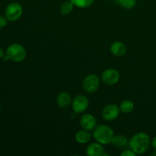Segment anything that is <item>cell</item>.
<instances>
[{
	"mask_svg": "<svg viewBox=\"0 0 156 156\" xmlns=\"http://www.w3.org/2000/svg\"><path fill=\"white\" fill-rule=\"evenodd\" d=\"M151 144L150 137L144 132H139L131 137L129 141V148L136 154H143L149 149Z\"/></svg>",
	"mask_w": 156,
	"mask_h": 156,
	"instance_id": "obj_1",
	"label": "cell"
},
{
	"mask_svg": "<svg viewBox=\"0 0 156 156\" xmlns=\"http://www.w3.org/2000/svg\"><path fill=\"white\" fill-rule=\"evenodd\" d=\"M26 56V50L21 44H12L8 47L3 59L5 61L12 60L13 62H19L24 60Z\"/></svg>",
	"mask_w": 156,
	"mask_h": 156,
	"instance_id": "obj_2",
	"label": "cell"
},
{
	"mask_svg": "<svg viewBox=\"0 0 156 156\" xmlns=\"http://www.w3.org/2000/svg\"><path fill=\"white\" fill-rule=\"evenodd\" d=\"M114 133L113 129L107 125H100L94 128L93 137L98 143L102 145H107L111 143Z\"/></svg>",
	"mask_w": 156,
	"mask_h": 156,
	"instance_id": "obj_3",
	"label": "cell"
},
{
	"mask_svg": "<svg viewBox=\"0 0 156 156\" xmlns=\"http://www.w3.org/2000/svg\"><path fill=\"white\" fill-rule=\"evenodd\" d=\"M23 14L22 6L18 2H12L8 5L5 10V16L10 21L19 19Z\"/></svg>",
	"mask_w": 156,
	"mask_h": 156,
	"instance_id": "obj_4",
	"label": "cell"
},
{
	"mask_svg": "<svg viewBox=\"0 0 156 156\" xmlns=\"http://www.w3.org/2000/svg\"><path fill=\"white\" fill-rule=\"evenodd\" d=\"M100 86V79L95 74H90L84 79L82 87L88 93L95 92Z\"/></svg>",
	"mask_w": 156,
	"mask_h": 156,
	"instance_id": "obj_5",
	"label": "cell"
},
{
	"mask_svg": "<svg viewBox=\"0 0 156 156\" xmlns=\"http://www.w3.org/2000/svg\"><path fill=\"white\" fill-rule=\"evenodd\" d=\"M88 105H89L88 99L83 94L76 95L72 101V108L76 114L85 112L88 109Z\"/></svg>",
	"mask_w": 156,
	"mask_h": 156,
	"instance_id": "obj_6",
	"label": "cell"
},
{
	"mask_svg": "<svg viewBox=\"0 0 156 156\" xmlns=\"http://www.w3.org/2000/svg\"><path fill=\"white\" fill-rule=\"evenodd\" d=\"M101 80L106 85H114L120 80V73L115 69H108L102 73Z\"/></svg>",
	"mask_w": 156,
	"mask_h": 156,
	"instance_id": "obj_7",
	"label": "cell"
},
{
	"mask_svg": "<svg viewBox=\"0 0 156 156\" xmlns=\"http://www.w3.org/2000/svg\"><path fill=\"white\" fill-rule=\"evenodd\" d=\"M120 112V107L114 104H110L102 110V117L107 121H113L118 117Z\"/></svg>",
	"mask_w": 156,
	"mask_h": 156,
	"instance_id": "obj_8",
	"label": "cell"
},
{
	"mask_svg": "<svg viewBox=\"0 0 156 156\" xmlns=\"http://www.w3.org/2000/svg\"><path fill=\"white\" fill-rule=\"evenodd\" d=\"M80 125L82 129L86 130H92L97 126V120L94 116L91 114H85L81 117Z\"/></svg>",
	"mask_w": 156,
	"mask_h": 156,
	"instance_id": "obj_9",
	"label": "cell"
},
{
	"mask_svg": "<svg viewBox=\"0 0 156 156\" xmlns=\"http://www.w3.org/2000/svg\"><path fill=\"white\" fill-rule=\"evenodd\" d=\"M105 152L102 144L99 143H93L88 145L86 149L87 155L89 156H102Z\"/></svg>",
	"mask_w": 156,
	"mask_h": 156,
	"instance_id": "obj_10",
	"label": "cell"
},
{
	"mask_svg": "<svg viewBox=\"0 0 156 156\" xmlns=\"http://www.w3.org/2000/svg\"><path fill=\"white\" fill-rule=\"evenodd\" d=\"M58 106L62 108H66L72 103V97L66 91H62L58 94L56 98Z\"/></svg>",
	"mask_w": 156,
	"mask_h": 156,
	"instance_id": "obj_11",
	"label": "cell"
},
{
	"mask_svg": "<svg viewBox=\"0 0 156 156\" xmlns=\"http://www.w3.org/2000/svg\"><path fill=\"white\" fill-rule=\"evenodd\" d=\"M111 52L114 56H122L126 53V47L123 43L120 41H116L111 44Z\"/></svg>",
	"mask_w": 156,
	"mask_h": 156,
	"instance_id": "obj_12",
	"label": "cell"
},
{
	"mask_svg": "<svg viewBox=\"0 0 156 156\" xmlns=\"http://www.w3.org/2000/svg\"><path fill=\"white\" fill-rule=\"evenodd\" d=\"M91 137H92V135L89 132V130H86L84 129L78 131L75 136L76 142L80 144H85V143H89L91 140Z\"/></svg>",
	"mask_w": 156,
	"mask_h": 156,
	"instance_id": "obj_13",
	"label": "cell"
},
{
	"mask_svg": "<svg viewBox=\"0 0 156 156\" xmlns=\"http://www.w3.org/2000/svg\"><path fill=\"white\" fill-rule=\"evenodd\" d=\"M111 143H112L114 146H116V147L123 148L126 147V146L129 144V142H128L127 139H126V137L125 136L116 135L113 137Z\"/></svg>",
	"mask_w": 156,
	"mask_h": 156,
	"instance_id": "obj_14",
	"label": "cell"
},
{
	"mask_svg": "<svg viewBox=\"0 0 156 156\" xmlns=\"http://www.w3.org/2000/svg\"><path fill=\"white\" fill-rule=\"evenodd\" d=\"M120 109L124 114H129L134 109L133 102L129 100H125L120 104Z\"/></svg>",
	"mask_w": 156,
	"mask_h": 156,
	"instance_id": "obj_15",
	"label": "cell"
},
{
	"mask_svg": "<svg viewBox=\"0 0 156 156\" xmlns=\"http://www.w3.org/2000/svg\"><path fill=\"white\" fill-rule=\"evenodd\" d=\"M74 5L69 0V1L64 2L60 7V12L62 15H66L71 13L74 8Z\"/></svg>",
	"mask_w": 156,
	"mask_h": 156,
	"instance_id": "obj_16",
	"label": "cell"
},
{
	"mask_svg": "<svg viewBox=\"0 0 156 156\" xmlns=\"http://www.w3.org/2000/svg\"><path fill=\"white\" fill-rule=\"evenodd\" d=\"M75 6L79 8H88L94 3V0H69Z\"/></svg>",
	"mask_w": 156,
	"mask_h": 156,
	"instance_id": "obj_17",
	"label": "cell"
},
{
	"mask_svg": "<svg viewBox=\"0 0 156 156\" xmlns=\"http://www.w3.org/2000/svg\"><path fill=\"white\" fill-rule=\"evenodd\" d=\"M116 2L126 9H131L136 5V0H115Z\"/></svg>",
	"mask_w": 156,
	"mask_h": 156,
	"instance_id": "obj_18",
	"label": "cell"
},
{
	"mask_svg": "<svg viewBox=\"0 0 156 156\" xmlns=\"http://www.w3.org/2000/svg\"><path fill=\"white\" fill-rule=\"evenodd\" d=\"M8 21L9 20L7 19V18L5 16H2V15H0V29L4 28L7 25Z\"/></svg>",
	"mask_w": 156,
	"mask_h": 156,
	"instance_id": "obj_19",
	"label": "cell"
},
{
	"mask_svg": "<svg viewBox=\"0 0 156 156\" xmlns=\"http://www.w3.org/2000/svg\"><path fill=\"white\" fill-rule=\"evenodd\" d=\"M120 155H122V156H136V154L135 152L132 150V149H126V150L123 151V152L120 154Z\"/></svg>",
	"mask_w": 156,
	"mask_h": 156,
	"instance_id": "obj_20",
	"label": "cell"
},
{
	"mask_svg": "<svg viewBox=\"0 0 156 156\" xmlns=\"http://www.w3.org/2000/svg\"><path fill=\"white\" fill-rule=\"evenodd\" d=\"M151 145H152V148L155 149V151H156V136L155 137H153L152 140L151 141Z\"/></svg>",
	"mask_w": 156,
	"mask_h": 156,
	"instance_id": "obj_21",
	"label": "cell"
},
{
	"mask_svg": "<svg viewBox=\"0 0 156 156\" xmlns=\"http://www.w3.org/2000/svg\"><path fill=\"white\" fill-rule=\"evenodd\" d=\"M5 55V53L4 50H3L0 47V59H3V57H4Z\"/></svg>",
	"mask_w": 156,
	"mask_h": 156,
	"instance_id": "obj_22",
	"label": "cell"
},
{
	"mask_svg": "<svg viewBox=\"0 0 156 156\" xmlns=\"http://www.w3.org/2000/svg\"><path fill=\"white\" fill-rule=\"evenodd\" d=\"M1 111H2V108L1 106H0V114H1Z\"/></svg>",
	"mask_w": 156,
	"mask_h": 156,
	"instance_id": "obj_23",
	"label": "cell"
}]
</instances>
